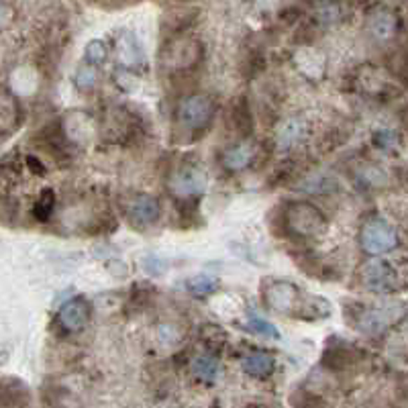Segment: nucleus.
Masks as SVG:
<instances>
[{
	"label": "nucleus",
	"mask_w": 408,
	"mask_h": 408,
	"mask_svg": "<svg viewBox=\"0 0 408 408\" xmlns=\"http://www.w3.org/2000/svg\"><path fill=\"white\" fill-rule=\"evenodd\" d=\"M262 298L265 309L282 316L321 321L331 314V304L325 298L307 294L288 280H267L262 286Z\"/></svg>",
	"instance_id": "f257e3e1"
},
{
	"label": "nucleus",
	"mask_w": 408,
	"mask_h": 408,
	"mask_svg": "<svg viewBox=\"0 0 408 408\" xmlns=\"http://www.w3.org/2000/svg\"><path fill=\"white\" fill-rule=\"evenodd\" d=\"M361 284L376 294H394L408 288L407 258H380L361 267Z\"/></svg>",
	"instance_id": "f03ea898"
},
{
	"label": "nucleus",
	"mask_w": 408,
	"mask_h": 408,
	"mask_svg": "<svg viewBox=\"0 0 408 408\" xmlns=\"http://www.w3.org/2000/svg\"><path fill=\"white\" fill-rule=\"evenodd\" d=\"M282 227L294 239H318L327 233L329 220L325 213L307 200H294L284 206Z\"/></svg>",
	"instance_id": "7ed1b4c3"
},
{
	"label": "nucleus",
	"mask_w": 408,
	"mask_h": 408,
	"mask_svg": "<svg viewBox=\"0 0 408 408\" xmlns=\"http://www.w3.org/2000/svg\"><path fill=\"white\" fill-rule=\"evenodd\" d=\"M176 127L186 135H202L216 115L215 100L206 94H192L180 100L176 106Z\"/></svg>",
	"instance_id": "20e7f679"
},
{
	"label": "nucleus",
	"mask_w": 408,
	"mask_h": 408,
	"mask_svg": "<svg viewBox=\"0 0 408 408\" xmlns=\"http://www.w3.org/2000/svg\"><path fill=\"white\" fill-rule=\"evenodd\" d=\"M361 249L370 255H384L398 245V235L392 225L382 218H372L361 227Z\"/></svg>",
	"instance_id": "39448f33"
},
{
	"label": "nucleus",
	"mask_w": 408,
	"mask_h": 408,
	"mask_svg": "<svg viewBox=\"0 0 408 408\" xmlns=\"http://www.w3.org/2000/svg\"><path fill=\"white\" fill-rule=\"evenodd\" d=\"M166 55H168V68L171 72H186L192 70L200 64L202 57V48L196 39L190 37H178L171 39L166 48Z\"/></svg>",
	"instance_id": "423d86ee"
},
{
	"label": "nucleus",
	"mask_w": 408,
	"mask_h": 408,
	"mask_svg": "<svg viewBox=\"0 0 408 408\" xmlns=\"http://www.w3.org/2000/svg\"><path fill=\"white\" fill-rule=\"evenodd\" d=\"M125 215L135 227H151L162 216V204L151 194H135L125 204Z\"/></svg>",
	"instance_id": "0eeeda50"
},
{
	"label": "nucleus",
	"mask_w": 408,
	"mask_h": 408,
	"mask_svg": "<svg viewBox=\"0 0 408 408\" xmlns=\"http://www.w3.org/2000/svg\"><path fill=\"white\" fill-rule=\"evenodd\" d=\"M169 188L176 198L180 200H190V198H198L200 194L204 192L206 188V176L204 171L194 166H186L180 168L169 180Z\"/></svg>",
	"instance_id": "6e6552de"
},
{
	"label": "nucleus",
	"mask_w": 408,
	"mask_h": 408,
	"mask_svg": "<svg viewBox=\"0 0 408 408\" xmlns=\"http://www.w3.org/2000/svg\"><path fill=\"white\" fill-rule=\"evenodd\" d=\"M396 307H361L351 312V323L363 333H380L396 321Z\"/></svg>",
	"instance_id": "1a4fd4ad"
},
{
	"label": "nucleus",
	"mask_w": 408,
	"mask_h": 408,
	"mask_svg": "<svg viewBox=\"0 0 408 408\" xmlns=\"http://www.w3.org/2000/svg\"><path fill=\"white\" fill-rule=\"evenodd\" d=\"M90 314H92L90 302L82 296H73L59 309L57 323L66 333H80L90 323Z\"/></svg>",
	"instance_id": "9d476101"
},
{
	"label": "nucleus",
	"mask_w": 408,
	"mask_h": 408,
	"mask_svg": "<svg viewBox=\"0 0 408 408\" xmlns=\"http://www.w3.org/2000/svg\"><path fill=\"white\" fill-rule=\"evenodd\" d=\"M133 131H137V122L133 113L125 111V108H113L106 115V122H104V137L113 143H125L133 137Z\"/></svg>",
	"instance_id": "9b49d317"
},
{
	"label": "nucleus",
	"mask_w": 408,
	"mask_h": 408,
	"mask_svg": "<svg viewBox=\"0 0 408 408\" xmlns=\"http://www.w3.org/2000/svg\"><path fill=\"white\" fill-rule=\"evenodd\" d=\"M241 367L247 376L251 378H267L274 374L276 370V360L272 353L267 351H251L247 353L243 361H241Z\"/></svg>",
	"instance_id": "f8f14e48"
},
{
	"label": "nucleus",
	"mask_w": 408,
	"mask_h": 408,
	"mask_svg": "<svg viewBox=\"0 0 408 408\" xmlns=\"http://www.w3.org/2000/svg\"><path fill=\"white\" fill-rule=\"evenodd\" d=\"M323 361L331 370H345L347 365H351L356 361V349L349 347V345H345L343 341L337 343V339H333V341H329V345L325 349Z\"/></svg>",
	"instance_id": "ddd939ff"
},
{
	"label": "nucleus",
	"mask_w": 408,
	"mask_h": 408,
	"mask_svg": "<svg viewBox=\"0 0 408 408\" xmlns=\"http://www.w3.org/2000/svg\"><path fill=\"white\" fill-rule=\"evenodd\" d=\"M367 31H370L372 37H376L380 41H386L396 31V17L392 13H388V10H376L367 19Z\"/></svg>",
	"instance_id": "4468645a"
},
{
	"label": "nucleus",
	"mask_w": 408,
	"mask_h": 408,
	"mask_svg": "<svg viewBox=\"0 0 408 408\" xmlns=\"http://www.w3.org/2000/svg\"><path fill=\"white\" fill-rule=\"evenodd\" d=\"M356 84H358V88H360L361 92H365L370 97H378L382 90L388 88V82L384 80V76L376 68H363V70H360Z\"/></svg>",
	"instance_id": "2eb2a0df"
},
{
	"label": "nucleus",
	"mask_w": 408,
	"mask_h": 408,
	"mask_svg": "<svg viewBox=\"0 0 408 408\" xmlns=\"http://www.w3.org/2000/svg\"><path fill=\"white\" fill-rule=\"evenodd\" d=\"M251 157H253V147H251L249 141H245V143H239L235 145V147H231V149H227L225 155H223V164H225L227 169L239 171V169L249 166Z\"/></svg>",
	"instance_id": "dca6fc26"
},
{
	"label": "nucleus",
	"mask_w": 408,
	"mask_h": 408,
	"mask_svg": "<svg viewBox=\"0 0 408 408\" xmlns=\"http://www.w3.org/2000/svg\"><path fill=\"white\" fill-rule=\"evenodd\" d=\"M192 374L202 380V382H209L213 384L218 380L220 376V365H218V360L215 356H198L192 360Z\"/></svg>",
	"instance_id": "f3484780"
},
{
	"label": "nucleus",
	"mask_w": 408,
	"mask_h": 408,
	"mask_svg": "<svg viewBox=\"0 0 408 408\" xmlns=\"http://www.w3.org/2000/svg\"><path fill=\"white\" fill-rule=\"evenodd\" d=\"M231 115H233V125H235L237 133L243 135V137H249L251 129H253V122H251V111H249V104H247L245 98H239L233 104Z\"/></svg>",
	"instance_id": "a211bd4d"
},
{
	"label": "nucleus",
	"mask_w": 408,
	"mask_h": 408,
	"mask_svg": "<svg viewBox=\"0 0 408 408\" xmlns=\"http://www.w3.org/2000/svg\"><path fill=\"white\" fill-rule=\"evenodd\" d=\"M200 339H202L204 347L209 351H213V353H218L225 347V343H227L225 331L220 327H216V325H204L202 331H200Z\"/></svg>",
	"instance_id": "6ab92c4d"
},
{
	"label": "nucleus",
	"mask_w": 408,
	"mask_h": 408,
	"mask_svg": "<svg viewBox=\"0 0 408 408\" xmlns=\"http://www.w3.org/2000/svg\"><path fill=\"white\" fill-rule=\"evenodd\" d=\"M119 48H120L119 59L125 64V66H135V64H141V62H143L141 49H139V45H137L129 35H125V37L120 39Z\"/></svg>",
	"instance_id": "aec40b11"
},
{
	"label": "nucleus",
	"mask_w": 408,
	"mask_h": 408,
	"mask_svg": "<svg viewBox=\"0 0 408 408\" xmlns=\"http://www.w3.org/2000/svg\"><path fill=\"white\" fill-rule=\"evenodd\" d=\"M53 206H55V192L51 190V188H45L41 196L37 198V202H35V209H33V215L37 220H41V223H45L51 213H53Z\"/></svg>",
	"instance_id": "412c9836"
},
{
	"label": "nucleus",
	"mask_w": 408,
	"mask_h": 408,
	"mask_svg": "<svg viewBox=\"0 0 408 408\" xmlns=\"http://www.w3.org/2000/svg\"><path fill=\"white\" fill-rule=\"evenodd\" d=\"M186 286H188V292L194 296H209L218 288V282L215 278H209V276H196V278L188 280Z\"/></svg>",
	"instance_id": "4be33fe9"
},
{
	"label": "nucleus",
	"mask_w": 408,
	"mask_h": 408,
	"mask_svg": "<svg viewBox=\"0 0 408 408\" xmlns=\"http://www.w3.org/2000/svg\"><path fill=\"white\" fill-rule=\"evenodd\" d=\"M247 325H249V329H251L253 333L265 337V339H280V331H278L272 323H267V321H264V318L258 316V314H251L249 321H247Z\"/></svg>",
	"instance_id": "5701e85b"
},
{
	"label": "nucleus",
	"mask_w": 408,
	"mask_h": 408,
	"mask_svg": "<svg viewBox=\"0 0 408 408\" xmlns=\"http://www.w3.org/2000/svg\"><path fill=\"white\" fill-rule=\"evenodd\" d=\"M302 137V125L298 122V120H288L284 127H282V131H280V137H278V141L280 145H284V147H290V145L298 143V139Z\"/></svg>",
	"instance_id": "b1692460"
},
{
	"label": "nucleus",
	"mask_w": 408,
	"mask_h": 408,
	"mask_svg": "<svg viewBox=\"0 0 408 408\" xmlns=\"http://www.w3.org/2000/svg\"><path fill=\"white\" fill-rule=\"evenodd\" d=\"M106 55H108V51H106V45L102 43V41H90L88 45H86V51H84V59H86V64H90V66H100L104 59H106Z\"/></svg>",
	"instance_id": "393cba45"
},
{
	"label": "nucleus",
	"mask_w": 408,
	"mask_h": 408,
	"mask_svg": "<svg viewBox=\"0 0 408 408\" xmlns=\"http://www.w3.org/2000/svg\"><path fill=\"white\" fill-rule=\"evenodd\" d=\"M76 84L78 88L82 90H92L94 84H97V72H94V66H82L78 73H76Z\"/></svg>",
	"instance_id": "a878e982"
},
{
	"label": "nucleus",
	"mask_w": 408,
	"mask_h": 408,
	"mask_svg": "<svg viewBox=\"0 0 408 408\" xmlns=\"http://www.w3.org/2000/svg\"><path fill=\"white\" fill-rule=\"evenodd\" d=\"M394 73L398 76V80L402 84L408 86V53L396 55V59H394Z\"/></svg>",
	"instance_id": "bb28decb"
},
{
	"label": "nucleus",
	"mask_w": 408,
	"mask_h": 408,
	"mask_svg": "<svg viewBox=\"0 0 408 408\" xmlns=\"http://www.w3.org/2000/svg\"><path fill=\"white\" fill-rule=\"evenodd\" d=\"M376 143L382 145L386 149V147L396 143V137H394V133H390V131H380V133L376 135Z\"/></svg>",
	"instance_id": "cd10ccee"
},
{
	"label": "nucleus",
	"mask_w": 408,
	"mask_h": 408,
	"mask_svg": "<svg viewBox=\"0 0 408 408\" xmlns=\"http://www.w3.org/2000/svg\"><path fill=\"white\" fill-rule=\"evenodd\" d=\"M27 164H29V168L33 169L35 174H45V168L41 166V162H39L37 157H33V155H29V157H27Z\"/></svg>",
	"instance_id": "c85d7f7f"
},
{
	"label": "nucleus",
	"mask_w": 408,
	"mask_h": 408,
	"mask_svg": "<svg viewBox=\"0 0 408 408\" xmlns=\"http://www.w3.org/2000/svg\"><path fill=\"white\" fill-rule=\"evenodd\" d=\"M8 17H10V10H8V6H6V4H0V27L8 21Z\"/></svg>",
	"instance_id": "c756f323"
}]
</instances>
